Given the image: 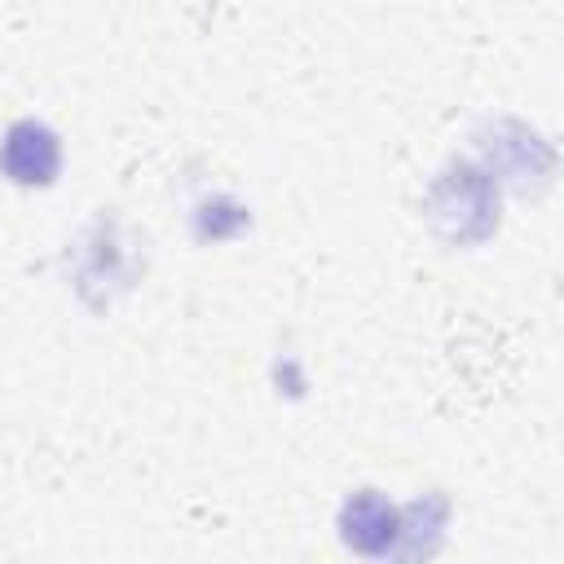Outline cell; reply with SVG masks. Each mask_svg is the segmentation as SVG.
I'll list each match as a JSON object with an SVG mask.
<instances>
[{
    "label": "cell",
    "mask_w": 564,
    "mask_h": 564,
    "mask_svg": "<svg viewBox=\"0 0 564 564\" xmlns=\"http://www.w3.org/2000/svg\"><path fill=\"white\" fill-rule=\"evenodd\" d=\"M0 167H4L18 185H48V181L57 176V167H62L57 132L44 128L40 119H18V123L4 132Z\"/></svg>",
    "instance_id": "cell-1"
},
{
    "label": "cell",
    "mask_w": 564,
    "mask_h": 564,
    "mask_svg": "<svg viewBox=\"0 0 564 564\" xmlns=\"http://www.w3.org/2000/svg\"><path fill=\"white\" fill-rule=\"evenodd\" d=\"M339 529H344V542H348L352 551H361V555H383L388 546L401 542L405 520H401V511H397L388 498L361 489V494H352V498L344 502Z\"/></svg>",
    "instance_id": "cell-2"
}]
</instances>
